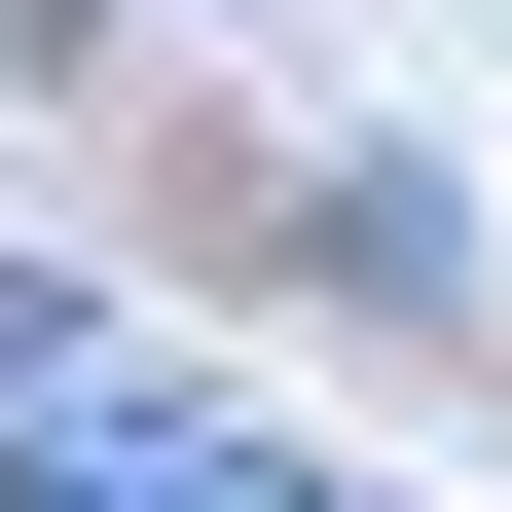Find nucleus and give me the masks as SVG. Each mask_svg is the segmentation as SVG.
I'll return each mask as SVG.
<instances>
[{
	"mask_svg": "<svg viewBox=\"0 0 512 512\" xmlns=\"http://www.w3.org/2000/svg\"><path fill=\"white\" fill-rule=\"evenodd\" d=\"M0 512H330L293 439H220V403H37V476Z\"/></svg>",
	"mask_w": 512,
	"mask_h": 512,
	"instance_id": "obj_1",
	"label": "nucleus"
}]
</instances>
